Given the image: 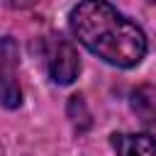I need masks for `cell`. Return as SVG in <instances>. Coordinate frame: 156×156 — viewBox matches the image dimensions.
<instances>
[{
    "label": "cell",
    "mask_w": 156,
    "mask_h": 156,
    "mask_svg": "<svg viewBox=\"0 0 156 156\" xmlns=\"http://www.w3.org/2000/svg\"><path fill=\"white\" fill-rule=\"evenodd\" d=\"M73 37L98 58L117 68H134L146 56L144 32L107 0H83L71 10Z\"/></svg>",
    "instance_id": "obj_1"
},
{
    "label": "cell",
    "mask_w": 156,
    "mask_h": 156,
    "mask_svg": "<svg viewBox=\"0 0 156 156\" xmlns=\"http://www.w3.org/2000/svg\"><path fill=\"white\" fill-rule=\"evenodd\" d=\"M39 54H41V61H44V68H46L49 78L56 85H71L78 78V73H80L78 51L61 34H54V32L46 34L39 41Z\"/></svg>",
    "instance_id": "obj_2"
},
{
    "label": "cell",
    "mask_w": 156,
    "mask_h": 156,
    "mask_svg": "<svg viewBox=\"0 0 156 156\" xmlns=\"http://www.w3.org/2000/svg\"><path fill=\"white\" fill-rule=\"evenodd\" d=\"M17 61H20L17 46L10 37H5L2 39V105L7 110L20 107V102H22V90L17 83V73H15Z\"/></svg>",
    "instance_id": "obj_3"
},
{
    "label": "cell",
    "mask_w": 156,
    "mask_h": 156,
    "mask_svg": "<svg viewBox=\"0 0 156 156\" xmlns=\"http://www.w3.org/2000/svg\"><path fill=\"white\" fill-rule=\"evenodd\" d=\"M112 146L117 156H156V136L151 134H112Z\"/></svg>",
    "instance_id": "obj_4"
},
{
    "label": "cell",
    "mask_w": 156,
    "mask_h": 156,
    "mask_svg": "<svg viewBox=\"0 0 156 156\" xmlns=\"http://www.w3.org/2000/svg\"><path fill=\"white\" fill-rule=\"evenodd\" d=\"M132 110L146 127L156 132V85H139L132 93Z\"/></svg>",
    "instance_id": "obj_5"
},
{
    "label": "cell",
    "mask_w": 156,
    "mask_h": 156,
    "mask_svg": "<svg viewBox=\"0 0 156 156\" xmlns=\"http://www.w3.org/2000/svg\"><path fill=\"white\" fill-rule=\"evenodd\" d=\"M37 0H5L7 7H15V10H22V7H32Z\"/></svg>",
    "instance_id": "obj_6"
},
{
    "label": "cell",
    "mask_w": 156,
    "mask_h": 156,
    "mask_svg": "<svg viewBox=\"0 0 156 156\" xmlns=\"http://www.w3.org/2000/svg\"><path fill=\"white\" fill-rule=\"evenodd\" d=\"M151 2H156V0H151Z\"/></svg>",
    "instance_id": "obj_7"
}]
</instances>
